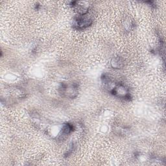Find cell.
I'll list each match as a JSON object with an SVG mask.
<instances>
[{
    "label": "cell",
    "mask_w": 166,
    "mask_h": 166,
    "mask_svg": "<svg viewBox=\"0 0 166 166\" xmlns=\"http://www.w3.org/2000/svg\"><path fill=\"white\" fill-rule=\"evenodd\" d=\"M75 25L78 29H84L87 27L92 24V21L90 18L79 17L76 19L75 20Z\"/></svg>",
    "instance_id": "cell-1"
},
{
    "label": "cell",
    "mask_w": 166,
    "mask_h": 166,
    "mask_svg": "<svg viewBox=\"0 0 166 166\" xmlns=\"http://www.w3.org/2000/svg\"><path fill=\"white\" fill-rule=\"evenodd\" d=\"M114 62L112 61V65L113 67L114 68H119V67H121V64L122 63L121 62V60L119 59H114Z\"/></svg>",
    "instance_id": "cell-2"
}]
</instances>
